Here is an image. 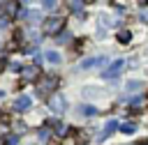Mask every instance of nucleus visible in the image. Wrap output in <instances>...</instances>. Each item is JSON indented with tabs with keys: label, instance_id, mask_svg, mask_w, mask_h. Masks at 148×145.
<instances>
[{
	"label": "nucleus",
	"instance_id": "f257e3e1",
	"mask_svg": "<svg viewBox=\"0 0 148 145\" xmlns=\"http://www.w3.org/2000/svg\"><path fill=\"white\" fill-rule=\"evenodd\" d=\"M56 87H58V76H51V74L39 76V81H37V94L39 97L56 94Z\"/></svg>",
	"mask_w": 148,
	"mask_h": 145
},
{
	"label": "nucleus",
	"instance_id": "f03ea898",
	"mask_svg": "<svg viewBox=\"0 0 148 145\" xmlns=\"http://www.w3.org/2000/svg\"><path fill=\"white\" fill-rule=\"evenodd\" d=\"M62 28H65V18H62V16H51V18L44 21V35H49V37L60 35Z\"/></svg>",
	"mask_w": 148,
	"mask_h": 145
},
{
	"label": "nucleus",
	"instance_id": "7ed1b4c3",
	"mask_svg": "<svg viewBox=\"0 0 148 145\" xmlns=\"http://www.w3.org/2000/svg\"><path fill=\"white\" fill-rule=\"evenodd\" d=\"M125 67H127V62H125V60H113V62L106 67V71H104L102 76H104V78H116Z\"/></svg>",
	"mask_w": 148,
	"mask_h": 145
},
{
	"label": "nucleus",
	"instance_id": "20e7f679",
	"mask_svg": "<svg viewBox=\"0 0 148 145\" xmlns=\"http://www.w3.org/2000/svg\"><path fill=\"white\" fill-rule=\"evenodd\" d=\"M2 16L9 21L14 16H18V0H5L2 2Z\"/></svg>",
	"mask_w": 148,
	"mask_h": 145
},
{
	"label": "nucleus",
	"instance_id": "39448f33",
	"mask_svg": "<svg viewBox=\"0 0 148 145\" xmlns=\"http://www.w3.org/2000/svg\"><path fill=\"white\" fill-rule=\"evenodd\" d=\"M49 106H51L56 113H62V110H65V99H62V94H53V97L49 99Z\"/></svg>",
	"mask_w": 148,
	"mask_h": 145
},
{
	"label": "nucleus",
	"instance_id": "423d86ee",
	"mask_svg": "<svg viewBox=\"0 0 148 145\" xmlns=\"http://www.w3.org/2000/svg\"><path fill=\"white\" fill-rule=\"evenodd\" d=\"M88 143V133L83 131V129H74V133H72V145H86Z\"/></svg>",
	"mask_w": 148,
	"mask_h": 145
},
{
	"label": "nucleus",
	"instance_id": "0eeeda50",
	"mask_svg": "<svg viewBox=\"0 0 148 145\" xmlns=\"http://www.w3.org/2000/svg\"><path fill=\"white\" fill-rule=\"evenodd\" d=\"M116 129H118V122H116V120H109V122L104 124V129H102V133H99L97 138H99V140H104V138H106L109 133H113Z\"/></svg>",
	"mask_w": 148,
	"mask_h": 145
},
{
	"label": "nucleus",
	"instance_id": "6e6552de",
	"mask_svg": "<svg viewBox=\"0 0 148 145\" xmlns=\"http://www.w3.org/2000/svg\"><path fill=\"white\" fill-rule=\"evenodd\" d=\"M30 104H32V101H30V97H25V94H23V97H18V99L14 101V108L21 113V110H28V108H30Z\"/></svg>",
	"mask_w": 148,
	"mask_h": 145
},
{
	"label": "nucleus",
	"instance_id": "1a4fd4ad",
	"mask_svg": "<svg viewBox=\"0 0 148 145\" xmlns=\"http://www.w3.org/2000/svg\"><path fill=\"white\" fill-rule=\"evenodd\" d=\"M106 58H92V60H86L83 62V69H90V67H97V64H104Z\"/></svg>",
	"mask_w": 148,
	"mask_h": 145
},
{
	"label": "nucleus",
	"instance_id": "9d476101",
	"mask_svg": "<svg viewBox=\"0 0 148 145\" xmlns=\"http://www.w3.org/2000/svg\"><path fill=\"white\" fill-rule=\"evenodd\" d=\"M44 58H46L49 62H53V64H58V62H60V55H58L56 51H46V53H44Z\"/></svg>",
	"mask_w": 148,
	"mask_h": 145
},
{
	"label": "nucleus",
	"instance_id": "9b49d317",
	"mask_svg": "<svg viewBox=\"0 0 148 145\" xmlns=\"http://www.w3.org/2000/svg\"><path fill=\"white\" fill-rule=\"evenodd\" d=\"M141 87H143L141 81H130V83H127V92H136V90H141Z\"/></svg>",
	"mask_w": 148,
	"mask_h": 145
},
{
	"label": "nucleus",
	"instance_id": "f8f14e48",
	"mask_svg": "<svg viewBox=\"0 0 148 145\" xmlns=\"http://www.w3.org/2000/svg\"><path fill=\"white\" fill-rule=\"evenodd\" d=\"M79 113H81V115H86V117H90V115H95L97 110H95L92 106H81V108H79Z\"/></svg>",
	"mask_w": 148,
	"mask_h": 145
},
{
	"label": "nucleus",
	"instance_id": "ddd939ff",
	"mask_svg": "<svg viewBox=\"0 0 148 145\" xmlns=\"http://www.w3.org/2000/svg\"><path fill=\"white\" fill-rule=\"evenodd\" d=\"M120 129H123V133H134V131H136V124H134V122H127V124H123Z\"/></svg>",
	"mask_w": 148,
	"mask_h": 145
},
{
	"label": "nucleus",
	"instance_id": "4468645a",
	"mask_svg": "<svg viewBox=\"0 0 148 145\" xmlns=\"http://www.w3.org/2000/svg\"><path fill=\"white\" fill-rule=\"evenodd\" d=\"M72 9L81 16V12H83V0H72Z\"/></svg>",
	"mask_w": 148,
	"mask_h": 145
},
{
	"label": "nucleus",
	"instance_id": "2eb2a0df",
	"mask_svg": "<svg viewBox=\"0 0 148 145\" xmlns=\"http://www.w3.org/2000/svg\"><path fill=\"white\" fill-rule=\"evenodd\" d=\"M35 74H37V67H28V69H23V76H25V78H35Z\"/></svg>",
	"mask_w": 148,
	"mask_h": 145
},
{
	"label": "nucleus",
	"instance_id": "dca6fc26",
	"mask_svg": "<svg viewBox=\"0 0 148 145\" xmlns=\"http://www.w3.org/2000/svg\"><path fill=\"white\" fill-rule=\"evenodd\" d=\"M118 39H120V41H123V44H127V41H130V39H132V35H130V32H127V30H123V32H120V35H118Z\"/></svg>",
	"mask_w": 148,
	"mask_h": 145
},
{
	"label": "nucleus",
	"instance_id": "f3484780",
	"mask_svg": "<svg viewBox=\"0 0 148 145\" xmlns=\"http://www.w3.org/2000/svg\"><path fill=\"white\" fill-rule=\"evenodd\" d=\"M56 5H58L56 0H42V7H44V9H53Z\"/></svg>",
	"mask_w": 148,
	"mask_h": 145
},
{
	"label": "nucleus",
	"instance_id": "a211bd4d",
	"mask_svg": "<svg viewBox=\"0 0 148 145\" xmlns=\"http://www.w3.org/2000/svg\"><path fill=\"white\" fill-rule=\"evenodd\" d=\"M5 69V58H0V71Z\"/></svg>",
	"mask_w": 148,
	"mask_h": 145
},
{
	"label": "nucleus",
	"instance_id": "6ab92c4d",
	"mask_svg": "<svg viewBox=\"0 0 148 145\" xmlns=\"http://www.w3.org/2000/svg\"><path fill=\"white\" fill-rule=\"evenodd\" d=\"M139 2H141V5H148V0H139Z\"/></svg>",
	"mask_w": 148,
	"mask_h": 145
},
{
	"label": "nucleus",
	"instance_id": "aec40b11",
	"mask_svg": "<svg viewBox=\"0 0 148 145\" xmlns=\"http://www.w3.org/2000/svg\"><path fill=\"white\" fill-rule=\"evenodd\" d=\"M143 21H148V14H143Z\"/></svg>",
	"mask_w": 148,
	"mask_h": 145
},
{
	"label": "nucleus",
	"instance_id": "412c9836",
	"mask_svg": "<svg viewBox=\"0 0 148 145\" xmlns=\"http://www.w3.org/2000/svg\"><path fill=\"white\" fill-rule=\"evenodd\" d=\"M0 145H5V138H0Z\"/></svg>",
	"mask_w": 148,
	"mask_h": 145
}]
</instances>
